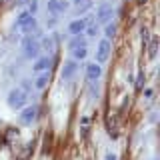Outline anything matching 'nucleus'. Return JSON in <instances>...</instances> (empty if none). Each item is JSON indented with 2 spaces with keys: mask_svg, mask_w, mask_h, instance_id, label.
Masks as SVG:
<instances>
[{
  "mask_svg": "<svg viewBox=\"0 0 160 160\" xmlns=\"http://www.w3.org/2000/svg\"><path fill=\"white\" fill-rule=\"evenodd\" d=\"M22 50H24V56L26 58H38L40 56V40L30 36V34H26L22 40Z\"/></svg>",
  "mask_w": 160,
  "mask_h": 160,
  "instance_id": "1",
  "label": "nucleus"
},
{
  "mask_svg": "<svg viewBox=\"0 0 160 160\" xmlns=\"http://www.w3.org/2000/svg\"><path fill=\"white\" fill-rule=\"evenodd\" d=\"M26 102H28V92H26V90H22V88H12V90L8 92V104H10L12 108L20 110V108L26 106Z\"/></svg>",
  "mask_w": 160,
  "mask_h": 160,
  "instance_id": "2",
  "label": "nucleus"
},
{
  "mask_svg": "<svg viewBox=\"0 0 160 160\" xmlns=\"http://www.w3.org/2000/svg\"><path fill=\"white\" fill-rule=\"evenodd\" d=\"M16 24H18V28L22 30L24 34L34 32V28H36V20H34V14H30L28 10H26V12H22V14L18 16Z\"/></svg>",
  "mask_w": 160,
  "mask_h": 160,
  "instance_id": "3",
  "label": "nucleus"
},
{
  "mask_svg": "<svg viewBox=\"0 0 160 160\" xmlns=\"http://www.w3.org/2000/svg\"><path fill=\"white\" fill-rule=\"evenodd\" d=\"M110 52H112V44H110L108 38H102L98 42V50H96V62L102 64L110 58Z\"/></svg>",
  "mask_w": 160,
  "mask_h": 160,
  "instance_id": "4",
  "label": "nucleus"
},
{
  "mask_svg": "<svg viewBox=\"0 0 160 160\" xmlns=\"http://www.w3.org/2000/svg\"><path fill=\"white\" fill-rule=\"evenodd\" d=\"M114 16V8L112 4H100L96 8V22H110V18Z\"/></svg>",
  "mask_w": 160,
  "mask_h": 160,
  "instance_id": "5",
  "label": "nucleus"
},
{
  "mask_svg": "<svg viewBox=\"0 0 160 160\" xmlns=\"http://www.w3.org/2000/svg\"><path fill=\"white\" fill-rule=\"evenodd\" d=\"M68 10V2L66 0H48V12H52L54 16H60Z\"/></svg>",
  "mask_w": 160,
  "mask_h": 160,
  "instance_id": "6",
  "label": "nucleus"
},
{
  "mask_svg": "<svg viewBox=\"0 0 160 160\" xmlns=\"http://www.w3.org/2000/svg\"><path fill=\"white\" fill-rule=\"evenodd\" d=\"M86 24H88V18H76V20H72V22L68 24V32L72 34V36H76V34H84Z\"/></svg>",
  "mask_w": 160,
  "mask_h": 160,
  "instance_id": "7",
  "label": "nucleus"
},
{
  "mask_svg": "<svg viewBox=\"0 0 160 160\" xmlns=\"http://www.w3.org/2000/svg\"><path fill=\"white\" fill-rule=\"evenodd\" d=\"M100 76H102V66H100L98 62L86 64V78L90 80V82H96Z\"/></svg>",
  "mask_w": 160,
  "mask_h": 160,
  "instance_id": "8",
  "label": "nucleus"
},
{
  "mask_svg": "<svg viewBox=\"0 0 160 160\" xmlns=\"http://www.w3.org/2000/svg\"><path fill=\"white\" fill-rule=\"evenodd\" d=\"M76 70H78V64H76V60H68V62H64V68H62V80L64 82H68L70 78L76 74Z\"/></svg>",
  "mask_w": 160,
  "mask_h": 160,
  "instance_id": "9",
  "label": "nucleus"
},
{
  "mask_svg": "<svg viewBox=\"0 0 160 160\" xmlns=\"http://www.w3.org/2000/svg\"><path fill=\"white\" fill-rule=\"evenodd\" d=\"M36 112H38L36 106H26V108L22 110V114L18 116L20 122H22V124H32V120L36 118Z\"/></svg>",
  "mask_w": 160,
  "mask_h": 160,
  "instance_id": "10",
  "label": "nucleus"
},
{
  "mask_svg": "<svg viewBox=\"0 0 160 160\" xmlns=\"http://www.w3.org/2000/svg\"><path fill=\"white\" fill-rule=\"evenodd\" d=\"M50 62H52V60H50L48 56H38L36 58V62H34V72H44V70H48L50 68Z\"/></svg>",
  "mask_w": 160,
  "mask_h": 160,
  "instance_id": "11",
  "label": "nucleus"
},
{
  "mask_svg": "<svg viewBox=\"0 0 160 160\" xmlns=\"http://www.w3.org/2000/svg\"><path fill=\"white\" fill-rule=\"evenodd\" d=\"M48 82H50V74H48V70H44V72L40 74V76H36V80H34V88L42 90V88L48 86Z\"/></svg>",
  "mask_w": 160,
  "mask_h": 160,
  "instance_id": "12",
  "label": "nucleus"
},
{
  "mask_svg": "<svg viewBox=\"0 0 160 160\" xmlns=\"http://www.w3.org/2000/svg\"><path fill=\"white\" fill-rule=\"evenodd\" d=\"M80 46H86V38H84V36H80V34H76V36L72 38V42H70V50L80 48Z\"/></svg>",
  "mask_w": 160,
  "mask_h": 160,
  "instance_id": "13",
  "label": "nucleus"
},
{
  "mask_svg": "<svg viewBox=\"0 0 160 160\" xmlns=\"http://www.w3.org/2000/svg\"><path fill=\"white\" fill-rule=\"evenodd\" d=\"M90 8H92V2H90V0H84V2L76 4V16L84 14V12H86V10H90Z\"/></svg>",
  "mask_w": 160,
  "mask_h": 160,
  "instance_id": "14",
  "label": "nucleus"
},
{
  "mask_svg": "<svg viewBox=\"0 0 160 160\" xmlns=\"http://www.w3.org/2000/svg\"><path fill=\"white\" fill-rule=\"evenodd\" d=\"M84 32H86L88 36H96V34H98V22H90V20H88V24H86V28H84Z\"/></svg>",
  "mask_w": 160,
  "mask_h": 160,
  "instance_id": "15",
  "label": "nucleus"
},
{
  "mask_svg": "<svg viewBox=\"0 0 160 160\" xmlns=\"http://www.w3.org/2000/svg\"><path fill=\"white\" fill-rule=\"evenodd\" d=\"M114 34H116V24H114V22H106V28H104V36L110 40V38H114Z\"/></svg>",
  "mask_w": 160,
  "mask_h": 160,
  "instance_id": "16",
  "label": "nucleus"
},
{
  "mask_svg": "<svg viewBox=\"0 0 160 160\" xmlns=\"http://www.w3.org/2000/svg\"><path fill=\"white\" fill-rule=\"evenodd\" d=\"M72 54H74V58H76V60H84V58H86V54H88V50H86V46H80V48H74Z\"/></svg>",
  "mask_w": 160,
  "mask_h": 160,
  "instance_id": "17",
  "label": "nucleus"
},
{
  "mask_svg": "<svg viewBox=\"0 0 160 160\" xmlns=\"http://www.w3.org/2000/svg\"><path fill=\"white\" fill-rule=\"evenodd\" d=\"M156 48H158V44H156V38H154L152 44H150V50H148V56H150V58L156 56Z\"/></svg>",
  "mask_w": 160,
  "mask_h": 160,
  "instance_id": "18",
  "label": "nucleus"
},
{
  "mask_svg": "<svg viewBox=\"0 0 160 160\" xmlns=\"http://www.w3.org/2000/svg\"><path fill=\"white\" fill-rule=\"evenodd\" d=\"M36 10H38V4H36V0H30V2H28V12H30V14H34Z\"/></svg>",
  "mask_w": 160,
  "mask_h": 160,
  "instance_id": "19",
  "label": "nucleus"
},
{
  "mask_svg": "<svg viewBox=\"0 0 160 160\" xmlns=\"http://www.w3.org/2000/svg\"><path fill=\"white\" fill-rule=\"evenodd\" d=\"M22 90H26V92H30V90H32V82H30V80H22V86H20Z\"/></svg>",
  "mask_w": 160,
  "mask_h": 160,
  "instance_id": "20",
  "label": "nucleus"
},
{
  "mask_svg": "<svg viewBox=\"0 0 160 160\" xmlns=\"http://www.w3.org/2000/svg\"><path fill=\"white\" fill-rule=\"evenodd\" d=\"M146 42H148V30H142V44L146 46Z\"/></svg>",
  "mask_w": 160,
  "mask_h": 160,
  "instance_id": "21",
  "label": "nucleus"
},
{
  "mask_svg": "<svg viewBox=\"0 0 160 160\" xmlns=\"http://www.w3.org/2000/svg\"><path fill=\"white\" fill-rule=\"evenodd\" d=\"M136 86H138V88H142V86H144V74H140V76H138V82H136Z\"/></svg>",
  "mask_w": 160,
  "mask_h": 160,
  "instance_id": "22",
  "label": "nucleus"
},
{
  "mask_svg": "<svg viewBox=\"0 0 160 160\" xmlns=\"http://www.w3.org/2000/svg\"><path fill=\"white\" fill-rule=\"evenodd\" d=\"M106 160H116V154H112V152H108V154H106Z\"/></svg>",
  "mask_w": 160,
  "mask_h": 160,
  "instance_id": "23",
  "label": "nucleus"
},
{
  "mask_svg": "<svg viewBox=\"0 0 160 160\" xmlns=\"http://www.w3.org/2000/svg\"><path fill=\"white\" fill-rule=\"evenodd\" d=\"M72 2H74V4H80V2H84V0H72Z\"/></svg>",
  "mask_w": 160,
  "mask_h": 160,
  "instance_id": "24",
  "label": "nucleus"
},
{
  "mask_svg": "<svg viewBox=\"0 0 160 160\" xmlns=\"http://www.w3.org/2000/svg\"><path fill=\"white\" fill-rule=\"evenodd\" d=\"M138 2H144V0H138Z\"/></svg>",
  "mask_w": 160,
  "mask_h": 160,
  "instance_id": "25",
  "label": "nucleus"
}]
</instances>
